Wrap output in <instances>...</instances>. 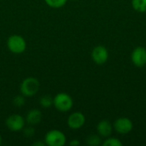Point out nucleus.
I'll use <instances>...</instances> for the list:
<instances>
[{"label":"nucleus","mask_w":146,"mask_h":146,"mask_svg":"<svg viewBox=\"0 0 146 146\" xmlns=\"http://www.w3.org/2000/svg\"><path fill=\"white\" fill-rule=\"evenodd\" d=\"M2 144V137H1V135H0V145Z\"/></svg>","instance_id":"21"},{"label":"nucleus","mask_w":146,"mask_h":146,"mask_svg":"<svg viewBox=\"0 0 146 146\" xmlns=\"http://www.w3.org/2000/svg\"><path fill=\"white\" fill-rule=\"evenodd\" d=\"M86 144L91 146H98L101 144V138L98 135L92 134L86 138Z\"/></svg>","instance_id":"15"},{"label":"nucleus","mask_w":146,"mask_h":146,"mask_svg":"<svg viewBox=\"0 0 146 146\" xmlns=\"http://www.w3.org/2000/svg\"><path fill=\"white\" fill-rule=\"evenodd\" d=\"M132 4L136 11L140 13L146 12V0H133Z\"/></svg>","instance_id":"12"},{"label":"nucleus","mask_w":146,"mask_h":146,"mask_svg":"<svg viewBox=\"0 0 146 146\" xmlns=\"http://www.w3.org/2000/svg\"><path fill=\"white\" fill-rule=\"evenodd\" d=\"M39 104L43 108H50L53 105V98L48 95H44L40 98Z\"/></svg>","instance_id":"13"},{"label":"nucleus","mask_w":146,"mask_h":146,"mask_svg":"<svg viewBox=\"0 0 146 146\" xmlns=\"http://www.w3.org/2000/svg\"><path fill=\"white\" fill-rule=\"evenodd\" d=\"M86 122V117L81 112L72 113L68 119V126L71 129L76 130L81 128Z\"/></svg>","instance_id":"8"},{"label":"nucleus","mask_w":146,"mask_h":146,"mask_svg":"<svg viewBox=\"0 0 146 146\" xmlns=\"http://www.w3.org/2000/svg\"><path fill=\"white\" fill-rule=\"evenodd\" d=\"M104 146H121L122 143L116 138H110L103 143Z\"/></svg>","instance_id":"16"},{"label":"nucleus","mask_w":146,"mask_h":146,"mask_svg":"<svg viewBox=\"0 0 146 146\" xmlns=\"http://www.w3.org/2000/svg\"><path fill=\"white\" fill-rule=\"evenodd\" d=\"M7 47L9 51L14 54H21L27 49V43L22 36L14 34L9 37L7 40Z\"/></svg>","instance_id":"3"},{"label":"nucleus","mask_w":146,"mask_h":146,"mask_svg":"<svg viewBox=\"0 0 146 146\" xmlns=\"http://www.w3.org/2000/svg\"><path fill=\"white\" fill-rule=\"evenodd\" d=\"M6 127L12 132H19L25 127V119L20 115H11L5 121Z\"/></svg>","instance_id":"5"},{"label":"nucleus","mask_w":146,"mask_h":146,"mask_svg":"<svg viewBox=\"0 0 146 146\" xmlns=\"http://www.w3.org/2000/svg\"><path fill=\"white\" fill-rule=\"evenodd\" d=\"M133 127V122L127 117H121L117 119L114 123L115 130L120 134H127L132 131Z\"/></svg>","instance_id":"6"},{"label":"nucleus","mask_w":146,"mask_h":146,"mask_svg":"<svg viewBox=\"0 0 146 146\" xmlns=\"http://www.w3.org/2000/svg\"><path fill=\"white\" fill-rule=\"evenodd\" d=\"M33 145L34 146H44L46 145L44 142H40V141H38V142H34L33 144Z\"/></svg>","instance_id":"20"},{"label":"nucleus","mask_w":146,"mask_h":146,"mask_svg":"<svg viewBox=\"0 0 146 146\" xmlns=\"http://www.w3.org/2000/svg\"><path fill=\"white\" fill-rule=\"evenodd\" d=\"M40 87L39 81L34 77L26 78L21 84L20 90L21 94L26 98H30L37 94Z\"/></svg>","instance_id":"2"},{"label":"nucleus","mask_w":146,"mask_h":146,"mask_svg":"<svg viewBox=\"0 0 146 146\" xmlns=\"http://www.w3.org/2000/svg\"><path fill=\"white\" fill-rule=\"evenodd\" d=\"M133 64L137 67H144L146 64V49L144 47H137L131 55Z\"/></svg>","instance_id":"9"},{"label":"nucleus","mask_w":146,"mask_h":146,"mask_svg":"<svg viewBox=\"0 0 146 146\" xmlns=\"http://www.w3.org/2000/svg\"><path fill=\"white\" fill-rule=\"evenodd\" d=\"M26 103V100H25V97L21 94V95H18L16 97H15L13 98V104L17 107V108H21Z\"/></svg>","instance_id":"17"},{"label":"nucleus","mask_w":146,"mask_h":146,"mask_svg":"<svg viewBox=\"0 0 146 146\" xmlns=\"http://www.w3.org/2000/svg\"><path fill=\"white\" fill-rule=\"evenodd\" d=\"M74 1H75V0H74Z\"/></svg>","instance_id":"22"},{"label":"nucleus","mask_w":146,"mask_h":146,"mask_svg":"<svg viewBox=\"0 0 146 146\" xmlns=\"http://www.w3.org/2000/svg\"><path fill=\"white\" fill-rule=\"evenodd\" d=\"M67 139L65 134L57 129L49 131L44 136V143L48 146H63Z\"/></svg>","instance_id":"4"},{"label":"nucleus","mask_w":146,"mask_h":146,"mask_svg":"<svg viewBox=\"0 0 146 146\" xmlns=\"http://www.w3.org/2000/svg\"><path fill=\"white\" fill-rule=\"evenodd\" d=\"M67 1L68 0H44V2L46 3L48 6L51 8H55V9H58V8L64 6Z\"/></svg>","instance_id":"14"},{"label":"nucleus","mask_w":146,"mask_h":146,"mask_svg":"<svg viewBox=\"0 0 146 146\" xmlns=\"http://www.w3.org/2000/svg\"><path fill=\"white\" fill-rule=\"evenodd\" d=\"M109 53L107 49L104 46L98 45L95 47L92 52V58L93 62L98 65H103L108 60Z\"/></svg>","instance_id":"7"},{"label":"nucleus","mask_w":146,"mask_h":146,"mask_svg":"<svg viewBox=\"0 0 146 146\" xmlns=\"http://www.w3.org/2000/svg\"><path fill=\"white\" fill-rule=\"evenodd\" d=\"M24 135L27 138H30V137H33L35 133V130L34 128L30 125V127H27L24 129V132H23Z\"/></svg>","instance_id":"18"},{"label":"nucleus","mask_w":146,"mask_h":146,"mask_svg":"<svg viewBox=\"0 0 146 146\" xmlns=\"http://www.w3.org/2000/svg\"><path fill=\"white\" fill-rule=\"evenodd\" d=\"M112 129H113V127H112L111 123L105 120L100 121L97 126V131H98V134L101 137H104V138H107L111 135Z\"/></svg>","instance_id":"11"},{"label":"nucleus","mask_w":146,"mask_h":146,"mask_svg":"<svg viewBox=\"0 0 146 146\" xmlns=\"http://www.w3.org/2000/svg\"><path fill=\"white\" fill-rule=\"evenodd\" d=\"M80 144V141L77 140V139H74V140H72V141L69 142V145H79Z\"/></svg>","instance_id":"19"},{"label":"nucleus","mask_w":146,"mask_h":146,"mask_svg":"<svg viewBox=\"0 0 146 146\" xmlns=\"http://www.w3.org/2000/svg\"><path fill=\"white\" fill-rule=\"evenodd\" d=\"M41 120H42V113L39 110L37 109L31 110L26 116V121L31 126H35L38 124L41 121Z\"/></svg>","instance_id":"10"},{"label":"nucleus","mask_w":146,"mask_h":146,"mask_svg":"<svg viewBox=\"0 0 146 146\" xmlns=\"http://www.w3.org/2000/svg\"><path fill=\"white\" fill-rule=\"evenodd\" d=\"M74 102L71 96L65 92H60L53 98V106L60 112H68L73 107Z\"/></svg>","instance_id":"1"}]
</instances>
